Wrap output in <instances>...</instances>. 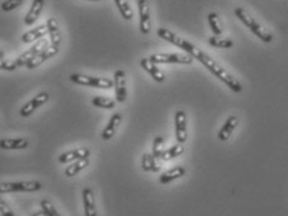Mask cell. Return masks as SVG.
I'll use <instances>...</instances> for the list:
<instances>
[{"label": "cell", "instance_id": "cell-1", "mask_svg": "<svg viewBox=\"0 0 288 216\" xmlns=\"http://www.w3.org/2000/svg\"><path fill=\"white\" fill-rule=\"evenodd\" d=\"M157 35L160 37V39L169 42V44H172V45H174V46H178L179 49L184 50V51L187 52L189 56H192V59H196L197 61L201 62V64L204 65V66L206 67V69L209 70L212 75H214V76H216L217 79L222 82V84L226 85V86L229 87L232 92H235V94H240V92H242V85L240 84V81H237L236 79H234V77H232L231 75L226 71V70L222 69V67L220 66V65L217 64L214 59H211L209 55H206L204 51L197 49L194 44H192V42L188 41V40L183 39V37L178 36L177 34H174V32L170 31V30L165 29V27H159V29L157 30Z\"/></svg>", "mask_w": 288, "mask_h": 216}, {"label": "cell", "instance_id": "cell-2", "mask_svg": "<svg viewBox=\"0 0 288 216\" xmlns=\"http://www.w3.org/2000/svg\"><path fill=\"white\" fill-rule=\"evenodd\" d=\"M234 12H235V15H236L237 19H239L240 21H241L242 24L247 27V29H250V31H251L252 34L256 35L261 41L266 42V44L272 42L274 36H272L267 30H265L264 27H262V25H260L259 22L254 19V17L250 16V14L246 11V10L242 9V7H236Z\"/></svg>", "mask_w": 288, "mask_h": 216}, {"label": "cell", "instance_id": "cell-3", "mask_svg": "<svg viewBox=\"0 0 288 216\" xmlns=\"http://www.w3.org/2000/svg\"><path fill=\"white\" fill-rule=\"evenodd\" d=\"M70 81L76 85H80V86L94 87V89L109 90L113 87V80L103 79V77L87 76V75L84 74H72L70 76Z\"/></svg>", "mask_w": 288, "mask_h": 216}, {"label": "cell", "instance_id": "cell-4", "mask_svg": "<svg viewBox=\"0 0 288 216\" xmlns=\"http://www.w3.org/2000/svg\"><path fill=\"white\" fill-rule=\"evenodd\" d=\"M42 184L37 180L19 183H0V195L7 193H35L41 190Z\"/></svg>", "mask_w": 288, "mask_h": 216}, {"label": "cell", "instance_id": "cell-5", "mask_svg": "<svg viewBox=\"0 0 288 216\" xmlns=\"http://www.w3.org/2000/svg\"><path fill=\"white\" fill-rule=\"evenodd\" d=\"M148 59L153 64H183L190 65L192 62V57L189 55L183 54H153Z\"/></svg>", "mask_w": 288, "mask_h": 216}, {"label": "cell", "instance_id": "cell-6", "mask_svg": "<svg viewBox=\"0 0 288 216\" xmlns=\"http://www.w3.org/2000/svg\"><path fill=\"white\" fill-rule=\"evenodd\" d=\"M47 46H49V42H47L46 39L37 40L36 44L32 45V46L30 47L27 51H25L24 54H21L16 60H15L17 67H24V66L26 67V65L29 64V62L31 61V60L34 59L35 56H36V55H39L40 52H41L42 50H44L45 47H47Z\"/></svg>", "mask_w": 288, "mask_h": 216}, {"label": "cell", "instance_id": "cell-7", "mask_svg": "<svg viewBox=\"0 0 288 216\" xmlns=\"http://www.w3.org/2000/svg\"><path fill=\"white\" fill-rule=\"evenodd\" d=\"M113 87L116 101L123 104L127 100V75L123 70H117L113 74Z\"/></svg>", "mask_w": 288, "mask_h": 216}, {"label": "cell", "instance_id": "cell-8", "mask_svg": "<svg viewBox=\"0 0 288 216\" xmlns=\"http://www.w3.org/2000/svg\"><path fill=\"white\" fill-rule=\"evenodd\" d=\"M49 99H50V95L47 94V92H45V91L40 92V94H37L36 96L32 97L29 102H26L24 106L20 108V112H19L20 115L24 118L29 117V115H31L32 113L37 109V108L44 106V105L49 101Z\"/></svg>", "mask_w": 288, "mask_h": 216}, {"label": "cell", "instance_id": "cell-9", "mask_svg": "<svg viewBox=\"0 0 288 216\" xmlns=\"http://www.w3.org/2000/svg\"><path fill=\"white\" fill-rule=\"evenodd\" d=\"M174 124H175V138L177 142L180 144H184L188 140V119L187 113L183 109H179L175 112L174 117Z\"/></svg>", "mask_w": 288, "mask_h": 216}, {"label": "cell", "instance_id": "cell-10", "mask_svg": "<svg viewBox=\"0 0 288 216\" xmlns=\"http://www.w3.org/2000/svg\"><path fill=\"white\" fill-rule=\"evenodd\" d=\"M139 11V30L142 34L147 35L150 31V10L147 0H138Z\"/></svg>", "mask_w": 288, "mask_h": 216}, {"label": "cell", "instance_id": "cell-11", "mask_svg": "<svg viewBox=\"0 0 288 216\" xmlns=\"http://www.w3.org/2000/svg\"><path fill=\"white\" fill-rule=\"evenodd\" d=\"M57 52H59V47L52 46V45L45 47V49L42 50L39 55H36V56H35L34 59H32L31 61L26 65V69H29V70L36 69V67H39L40 65L44 64L45 61H47L49 59L54 57Z\"/></svg>", "mask_w": 288, "mask_h": 216}, {"label": "cell", "instance_id": "cell-12", "mask_svg": "<svg viewBox=\"0 0 288 216\" xmlns=\"http://www.w3.org/2000/svg\"><path fill=\"white\" fill-rule=\"evenodd\" d=\"M90 152L89 148H77V149H72L69 150V152L62 153L59 157V163L61 164H67V163H71L74 160H79V159H84V158H90Z\"/></svg>", "mask_w": 288, "mask_h": 216}, {"label": "cell", "instance_id": "cell-13", "mask_svg": "<svg viewBox=\"0 0 288 216\" xmlns=\"http://www.w3.org/2000/svg\"><path fill=\"white\" fill-rule=\"evenodd\" d=\"M239 124V118L236 115H230L226 118L225 123L222 124V127L220 128V130L217 132V139L221 140V142H226L231 134L234 133L235 128Z\"/></svg>", "mask_w": 288, "mask_h": 216}, {"label": "cell", "instance_id": "cell-14", "mask_svg": "<svg viewBox=\"0 0 288 216\" xmlns=\"http://www.w3.org/2000/svg\"><path fill=\"white\" fill-rule=\"evenodd\" d=\"M30 145L26 138H2L0 139V149L4 150H22Z\"/></svg>", "mask_w": 288, "mask_h": 216}, {"label": "cell", "instance_id": "cell-15", "mask_svg": "<svg viewBox=\"0 0 288 216\" xmlns=\"http://www.w3.org/2000/svg\"><path fill=\"white\" fill-rule=\"evenodd\" d=\"M82 200H84L85 216H97L96 200H95L94 190L91 188H85L82 190Z\"/></svg>", "mask_w": 288, "mask_h": 216}, {"label": "cell", "instance_id": "cell-16", "mask_svg": "<svg viewBox=\"0 0 288 216\" xmlns=\"http://www.w3.org/2000/svg\"><path fill=\"white\" fill-rule=\"evenodd\" d=\"M121 123H122L121 113H114V114H112V117L109 118L108 123H107V125L104 127V129L102 130L101 133L102 139L109 140L111 138H113V135L116 134L117 129H118V127L121 125Z\"/></svg>", "mask_w": 288, "mask_h": 216}, {"label": "cell", "instance_id": "cell-17", "mask_svg": "<svg viewBox=\"0 0 288 216\" xmlns=\"http://www.w3.org/2000/svg\"><path fill=\"white\" fill-rule=\"evenodd\" d=\"M141 66L147 74L150 75V77H152L155 82L162 84V82L165 81V75L163 74L159 67L155 64H153L148 57H144V59L141 60Z\"/></svg>", "mask_w": 288, "mask_h": 216}, {"label": "cell", "instance_id": "cell-18", "mask_svg": "<svg viewBox=\"0 0 288 216\" xmlns=\"http://www.w3.org/2000/svg\"><path fill=\"white\" fill-rule=\"evenodd\" d=\"M44 5H45V0H34V1H32L29 11H27V14L25 15V19H24L25 25L31 26L32 24L36 22V20L39 19L40 14H41L42 9H44Z\"/></svg>", "mask_w": 288, "mask_h": 216}, {"label": "cell", "instance_id": "cell-19", "mask_svg": "<svg viewBox=\"0 0 288 216\" xmlns=\"http://www.w3.org/2000/svg\"><path fill=\"white\" fill-rule=\"evenodd\" d=\"M185 173H187L185 168L178 165V167L172 168V169L167 170V172H164L163 174H160L159 183L163 185L169 184V183H172V182H174V180L179 179V178L184 177Z\"/></svg>", "mask_w": 288, "mask_h": 216}, {"label": "cell", "instance_id": "cell-20", "mask_svg": "<svg viewBox=\"0 0 288 216\" xmlns=\"http://www.w3.org/2000/svg\"><path fill=\"white\" fill-rule=\"evenodd\" d=\"M46 34H47L46 25H39V26L35 27V29H31L29 30V31L25 32V34L22 35L21 40L25 44H31V42L36 41V40L42 39Z\"/></svg>", "mask_w": 288, "mask_h": 216}, {"label": "cell", "instance_id": "cell-21", "mask_svg": "<svg viewBox=\"0 0 288 216\" xmlns=\"http://www.w3.org/2000/svg\"><path fill=\"white\" fill-rule=\"evenodd\" d=\"M47 32L50 35V41H51L52 46L59 47L60 42H61V34H60V27L56 20L54 17H49L46 22Z\"/></svg>", "mask_w": 288, "mask_h": 216}, {"label": "cell", "instance_id": "cell-22", "mask_svg": "<svg viewBox=\"0 0 288 216\" xmlns=\"http://www.w3.org/2000/svg\"><path fill=\"white\" fill-rule=\"evenodd\" d=\"M89 165H90V158H84V159L76 160V162L70 164L69 167L65 169V175H66L67 178L76 177L79 173H81L82 170L86 169Z\"/></svg>", "mask_w": 288, "mask_h": 216}, {"label": "cell", "instance_id": "cell-23", "mask_svg": "<svg viewBox=\"0 0 288 216\" xmlns=\"http://www.w3.org/2000/svg\"><path fill=\"white\" fill-rule=\"evenodd\" d=\"M142 168H143L144 172L158 173L160 170V164L152 153H144L143 157H142Z\"/></svg>", "mask_w": 288, "mask_h": 216}, {"label": "cell", "instance_id": "cell-24", "mask_svg": "<svg viewBox=\"0 0 288 216\" xmlns=\"http://www.w3.org/2000/svg\"><path fill=\"white\" fill-rule=\"evenodd\" d=\"M183 153H184V147H183V144H180V143H177V144L172 145V147L168 148V149L163 150L162 155H160V159L164 160V162H168V160H172L174 159V158L179 157Z\"/></svg>", "mask_w": 288, "mask_h": 216}, {"label": "cell", "instance_id": "cell-25", "mask_svg": "<svg viewBox=\"0 0 288 216\" xmlns=\"http://www.w3.org/2000/svg\"><path fill=\"white\" fill-rule=\"evenodd\" d=\"M117 7H118L119 12H121L122 17L127 21L133 19V10H132L131 5H129L128 0H114Z\"/></svg>", "mask_w": 288, "mask_h": 216}, {"label": "cell", "instance_id": "cell-26", "mask_svg": "<svg viewBox=\"0 0 288 216\" xmlns=\"http://www.w3.org/2000/svg\"><path fill=\"white\" fill-rule=\"evenodd\" d=\"M207 22L210 25V29L214 32L215 36H220L222 34V29L221 25H220V20H219V15L216 12H210L207 15Z\"/></svg>", "mask_w": 288, "mask_h": 216}, {"label": "cell", "instance_id": "cell-27", "mask_svg": "<svg viewBox=\"0 0 288 216\" xmlns=\"http://www.w3.org/2000/svg\"><path fill=\"white\" fill-rule=\"evenodd\" d=\"M92 105L95 107L98 108H103V109H112L116 106V101L111 99H107V97H102V96H96L92 99Z\"/></svg>", "mask_w": 288, "mask_h": 216}, {"label": "cell", "instance_id": "cell-28", "mask_svg": "<svg viewBox=\"0 0 288 216\" xmlns=\"http://www.w3.org/2000/svg\"><path fill=\"white\" fill-rule=\"evenodd\" d=\"M207 44L214 47H220V49H230L234 46V41L231 39H220L217 36H211L207 40Z\"/></svg>", "mask_w": 288, "mask_h": 216}, {"label": "cell", "instance_id": "cell-29", "mask_svg": "<svg viewBox=\"0 0 288 216\" xmlns=\"http://www.w3.org/2000/svg\"><path fill=\"white\" fill-rule=\"evenodd\" d=\"M163 143H164V139H163V137H160V135L155 137L154 140H153L152 154L154 155L158 160H160V155H162L163 150H164L163 149Z\"/></svg>", "mask_w": 288, "mask_h": 216}, {"label": "cell", "instance_id": "cell-30", "mask_svg": "<svg viewBox=\"0 0 288 216\" xmlns=\"http://www.w3.org/2000/svg\"><path fill=\"white\" fill-rule=\"evenodd\" d=\"M40 207H41V210L45 213L46 216H61V214L55 209V207L51 204V202H49V200H41Z\"/></svg>", "mask_w": 288, "mask_h": 216}, {"label": "cell", "instance_id": "cell-31", "mask_svg": "<svg viewBox=\"0 0 288 216\" xmlns=\"http://www.w3.org/2000/svg\"><path fill=\"white\" fill-rule=\"evenodd\" d=\"M22 4V0H5L1 4V10L2 11H12L16 7H19Z\"/></svg>", "mask_w": 288, "mask_h": 216}, {"label": "cell", "instance_id": "cell-32", "mask_svg": "<svg viewBox=\"0 0 288 216\" xmlns=\"http://www.w3.org/2000/svg\"><path fill=\"white\" fill-rule=\"evenodd\" d=\"M17 69V65L15 62V60H5V59H0V70L2 71H15Z\"/></svg>", "mask_w": 288, "mask_h": 216}, {"label": "cell", "instance_id": "cell-33", "mask_svg": "<svg viewBox=\"0 0 288 216\" xmlns=\"http://www.w3.org/2000/svg\"><path fill=\"white\" fill-rule=\"evenodd\" d=\"M0 215L1 216H16L14 214V212L11 210V208L7 205V203L0 197Z\"/></svg>", "mask_w": 288, "mask_h": 216}, {"label": "cell", "instance_id": "cell-34", "mask_svg": "<svg viewBox=\"0 0 288 216\" xmlns=\"http://www.w3.org/2000/svg\"><path fill=\"white\" fill-rule=\"evenodd\" d=\"M31 216H46V215H45V213H44V212H42V210H41V212H37V213H34V214H32Z\"/></svg>", "mask_w": 288, "mask_h": 216}, {"label": "cell", "instance_id": "cell-35", "mask_svg": "<svg viewBox=\"0 0 288 216\" xmlns=\"http://www.w3.org/2000/svg\"><path fill=\"white\" fill-rule=\"evenodd\" d=\"M4 57H5V52L0 49V59H4Z\"/></svg>", "mask_w": 288, "mask_h": 216}, {"label": "cell", "instance_id": "cell-36", "mask_svg": "<svg viewBox=\"0 0 288 216\" xmlns=\"http://www.w3.org/2000/svg\"><path fill=\"white\" fill-rule=\"evenodd\" d=\"M89 1H101V0H89Z\"/></svg>", "mask_w": 288, "mask_h": 216}, {"label": "cell", "instance_id": "cell-37", "mask_svg": "<svg viewBox=\"0 0 288 216\" xmlns=\"http://www.w3.org/2000/svg\"><path fill=\"white\" fill-rule=\"evenodd\" d=\"M0 216H1V215H0Z\"/></svg>", "mask_w": 288, "mask_h": 216}]
</instances>
